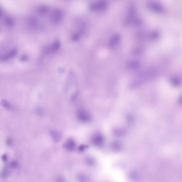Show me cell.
Instances as JSON below:
<instances>
[{
  "label": "cell",
  "instance_id": "obj_1",
  "mask_svg": "<svg viewBox=\"0 0 182 182\" xmlns=\"http://www.w3.org/2000/svg\"><path fill=\"white\" fill-rule=\"evenodd\" d=\"M63 16L62 12L59 9L55 10L51 13L50 19L53 23H58L62 19Z\"/></svg>",
  "mask_w": 182,
  "mask_h": 182
},
{
  "label": "cell",
  "instance_id": "obj_14",
  "mask_svg": "<svg viewBox=\"0 0 182 182\" xmlns=\"http://www.w3.org/2000/svg\"><path fill=\"white\" fill-rule=\"evenodd\" d=\"M3 160H7V156L5 155L3 156Z\"/></svg>",
  "mask_w": 182,
  "mask_h": 182
},
{
  "label": "cell",
  "instance_id": "obj_4",
  "mask_svg": "<svg viewBox=\"0 0 182 182\" xmlns=\"http://www.w3.org/2000/svg\"><path fill=\"white\" fill-rule=\"evenodd\" d=\"M140 63L135 59H131L128 61L126 63L127 67L130 69H135L140 66Z\"/></svg>",
  "mask_w": 182,
  "mask_h": 182
},
{
  "label": "cell",
  "instance_id": "obj_12",
  "mask_svg": "<svg viewBox=\"0 0 182 182\" xmlns=\"http://www.w3.org/2000/svg\"><path fill=\"white\" fill-rule=\"evenodd\" d=\"M48 11V9L45 7H40L38 9V13L40 14H46Z\"/></svg>",
  "mask_w": 182,
  "mask_h": 182
},
{
  "label": "cell",
  "instance_id": "obj_6",
  "mask_svg": "<svg viewBox=\"0 0 182 182\" xmlns=\"http://www.w3.org/2000/svg\"><path fill=\"white\" fill-rule=\"evenodd\" d=\"M120 36L119 34H114L110 38L109 41V44L112 47L116 45L120 41Z\"/></svg>",
  "mask_w": 182,
  "mask_h": 182
},
{
  "label": "cell",
  "instance_id": "obj_13",
  "mask_svg": "<svg viewBox=\"0 0 182 182\" xmlns=\"http://www.w3.org/2000/svg\"><path fill=\"white\" fill-rule=\"evenodd\" d=\"M18 165V163L16 162H11V164H10V166L11 167H12V168H16V167H17Z\"/></svg>",
  "mask_w": 182,
  "mask_h": 182
},
{
  "label": "cell",
  "instance_id": "obj_10",
  "mask_svg": "<svg viewBox=\"0 0 182 182\" xmlns=\"http://www.w3.org/2000/svg\"><path fill=\"white\" fill-rule=\"evenodd\" d=\"M1 104L3 107L4 108L7 109L11 110L12 109V107L10 104L6 101L4 100H3L1 101Z\"/></svg>",
  "mask_w": 182,
  "mask_h": 182
},
{
  "label": "cell",
  "instance_id": "obj_2",
  "mask_svg": "<svg viewBox=\"0 0 182 182\" xmlns=\"http://www.w3.org/2000/svg\"><path fill=\"white\" fill-rule=\"evenodd\" d=\"M107 3L105 1H100L90 4V8L92 10H100L104 9L106 8Z\"/></svg>",
  "mask_w": 182,
  "mask_h": 182
},
{
  "label": "cell",
  "instance_id": "obj_3",
  "mask_svg": "<svg viewBox=\"0 0 182 182\" xmlns=\"http://www.w3.org/2000/svg\"><path fill=\"white\" fill-rule=\"evenodd\" d=\"M17 51L16 50H13L10 51L8 53H6L5 54L3 55L1 58V61H5L9 60L12 59L16 56L17 55Z\"/></svg>",
  "mask_w": 182,
  "mask_h": 182
},
{
  "label": "cell",
  "instance_id": "obj_9",
  "mask_svg": "<svg viewBox=\"0 0 182 182\" xmlns=\"http://www.w3.org/2000/svg\"><path fill=\"white\" fill-rule=\"evenodd\" d=\"M29 23L31 26L34 27H36L38 26L39 22L38 19L35 18H31L29 20Z\"/></svg>",
  "mask_w": 182,
  "mask_h": 182
},
{
  "label": "cell",
  "instance_id": "obj_7",
  "mask_svg": "<svg viewBox=\"0 0 182 182\" xmlns=\"http://www.w3.org/2000/svg\"><path fill=\"white\" fill-rule=\"evenodd\" d=\"M64 146L67 150L69 151H72L75 148V143L73 140L71 139H69L65 143Z\"/></svg>",
  "mask_w": 182,
  "mask_h": 182
},
{
  "label": "cell",
  "instance_id": "obj_8",
  "mask_svg": "<svg viewBox=\"0 0 182 182\" xmlns=\"http://www.w3.org/2000/svg\"><path fill=\"white\" fill-rule=\"evenodd\" d=\"M60 46V42L59 41H56L51 46L47 49V51L46 52L49 53L56 51L59 49Z\"/></svg>",
  "mask_w": 182,
  "mask_h": 182
},
{
  "label": "cell",
  "instance_id": "obj_5",
  "mask_svg": "<svg viewBox=\"0 0 182 182\" xmlns=\"http://www.w3.org/2000/svg\"><path fill=\"white\" fill-rule=\"evenodd\" d=\"M50 134L52 139L56 142H59L62 138V135L60 133L55 130L51 131Z\"/></svg>",
  "mask_w": 182,
  "mask_h": 182
},
{
  "label": "cell",
  "instance_id": "obj_11",
  "mask_svg": "<svg viewBox=\"0 0 182 182\" xmlns=\"http://www.w3.org/2000/svg\"><path fill=\"white\" fill-rule=\"evenodd\" d=\"M5 23L7 26H11L14 25V21L9 18H7L5 20Z\"/></svg>",
  "mask_w": 182,
  "mask_h": 182
}]
</instances>
